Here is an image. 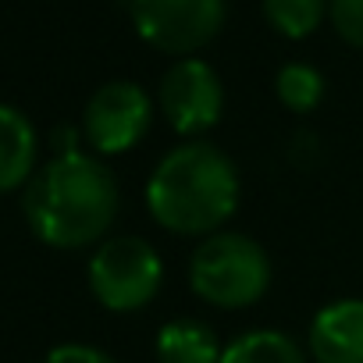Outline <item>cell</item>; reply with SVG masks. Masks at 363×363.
<instances>
[{
    "instance_id": "cell-1",
    "label": "cell",
    "mask_w": 363,
    "mask_h": 363,
    "mask_svg": "<svg viewBox=\"0 0 363 363\" xmlns=\"http://www.w3.org/2000/svg\"><path fill=\"white\" fill-rule=\"evenodd\" d=\"M33 235L54 250H82L107 235L118 218V182L100 157L82 150L57 153L26 186L22 196Z\"/></svg>"
},
{
    "instance_id": "cell-14",
    "label": "cell",
    "mask_w": 363,
    "mask_h": 363,
    "mask_svg": "<svg viewBox=\"0 0 363 363\" xmlns=\"http://www.w3.org/2000/svg\"><path fill=\"white\" fill-rule=\"evenodd\" d=\"M328 15L335 33L349 47L363 50V0H328Z\"/></svg>"
},
{
    "instance_id": "cell-15",
    "label": "cell",
    "mask_w": 363,
    "mask_h": 363,
    "mask_svg": "<svg viewBox=\"0 0 363 363\" xmlns=\"http://www.w3.org/2000/svg\"><path fill=\"white\" fill-rule=\"evenodd\" d=\"M43 363H118L111 352L96 349V345H79V342H68V345H57L47 352Z\"/></svg>"
},
{
    "instance_id": "cell-6",
    "label": "cell",
    "mask_w": 363,
    "mask_h": 363,
    "mask_svg": "<svg viewBox=\"0 0 363 363\" xmlns=\"http://www.w3.org/2000/svg\"><path fill=\"white\" fill-rule=\"evenodd\" d=\"M157 104L160 114L167 118V125L186 135V139H200L203 132H211L221 121L225 111V86L218 79V72L200 61V57H182L178 65L167 68V75L160 79L157 89Z\"/></svg>"
},
{
    "instance_id": "cell-10",
    "label": "cell",
    "mask_w": 363,
    "mask_h": 363,
    "mask_svg": "<svg viewBox=\"0 0 363 363\" xmlns=\"http://www.w3.org/2000/svg\"><path fill=\"white\" fill-rule=\"evenodd\" d=\"M157 363H221L225 345L218 331L196 317H174L157 331Z\"/></svg>"
},
{
    "instance_id": "cell-11",
    "label": "cell",
    "mask_w": 363,
    "mask_h": 363,
    "mask_svg": "<svg viewBox=\"0 0 363 363\" xmlns=\"http://www.w3.org/2000/svg\"><path fill=\"white\" fill-rule=\"evenodd\" d=\"M221 363H306L303 345L274 328H253L225 345Z\"/></svg>"
},
{
    "instance_id": "cell-3",
    "label": "cell",
    "mask_w": 363,
    "mask_h": 363,
    "mask_svg": "<svg viewBox=\"0 0 363 363\" xmlns=\"http://www.w3.org/2000/svg\"><path fill=\"white\" fill-rule=\"evenodd\" d=\"M189 285L211 306H253L271 289V257L257 239L242 232H214L196 246L189 260Z\"/></svg>"
},
{
    "instance_id": "cell-5",
    "label": "cell",
    "mask_w": 363,
    "mask_h": 363,
    "mask_svg": "<svg viewBox=\"0 0 363 363\" xmlns=\"http://www.w3.org/2000/svg\"><path fill=\"white\" fill-rule=\"evenodd\" d=\"M132 26L153 50L189 57L225 26V0H128Z\"/></svg>"
},
{
    "instance_id": "cell-13",
    "label": "cell",
    "mask_w": 363,
    "mask_h": 363,
    "mask_svg": "<svg viewBox=\"0 0 363 363\" xmlns=\"http://www.w3.org/2000/svg\"><path fill=\"white\" fill-rule=\"evenodd\" d=\"M328 15V0H264V18L289 40L310 36Z\"/></svg>"
},
{
    "instance_id": "cell-7",
    "label": "cell",
    "mask_w": 363,
    "mask_h": 363,
    "mask_svg": "<svg viewBox=\"0 0 363 363\" xmlns=\"http://www.w3.org/2000/svg\"><path fill=\"white\" fill-rule=\"evenodd\" d=\"M150 121H153V104L146 89L118 79V82L100 86L89 96L82 111V135L96 153L114 157V153L132 150L150 132Z\"/></svg>"
},
{
    "instance_id": "cell-2",
    "label": "cell",
    "mask_w": 363,
    "mask_h": 363,
    "mask_svg": "<svg viewBox=\"0 0 363 363\" xmlns=\"http://www.w3.org/2000/svg\"><path fill=\"white\" fill-rule=\"evenodd\" d=\"M239 196L242 182L232 157L207 139H186L167 150L146 182L150 218L174 235L221 232Z\"/></svg>"
},
{
    "instance_id": "cell-12",
    "label": "cell",
    "mask_w": 363,
    "mask_h": 363,
    "mask_svg": "<svg viewBox=\"0 0 363 363\" xmlns=\"http://www.w3.org/2000/svg\"><path fill=\"white\" fill-rule=\"evenodd\" d=\"M274 93L292 114H310L324 100V75L306 61H289L274 79Z\"/></svg>"
},
{
    "instance_id": "cell-4",
    "label": "cell",
    "mask_w": 363,
    "mask_h": 363,
    "mask_svg": "<svg viewBox=\"0 0 363 363\" xmlns=\"http://www.w3.org/2000/svg\"><path fill=\"white\" fill-rule=\"evenodd\" d=\"M160 253L139 235H114L89 260V292L111 313L143 310L160 292Z\"/></svg>"
},
{
    "instance_id": "cell-9",
    "label": "cell",
    "mask_w": 363,
    "mask_h": 363,
    "mask_svg": "<svg viewBox=\"0 0 363 363\" xmlns=\"http://www.w3.org/2000/svg\"><path fill=\"white\" fill-rule=\"evenodd\" d=\"M36 174V128L33 121L0 104V193H11Z\"/></svg>"
},
{
    "instance_id": "cell-8",
    "label": "cell",
    "mask_w": 363,
    "mask_h": 363,
    "mask_svg": "<svg viewBox=\"0 0 363 363\" xmlns=\"http://www.w3.org/2000/svg\"><path fill=\"white\" fill-rule=\"evenodd\" d=\"M313 363H363V299H335L310 320Z\"/></svg>"
}]
</instances>
